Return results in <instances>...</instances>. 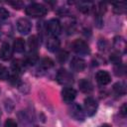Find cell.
I'll use <instances>...</instances> for the list:
<instances>
[{
  "mask_svg": "<svg viewBox=\"0 0 127 127\" xmlns=\"http://www.w3.org/2000/svg\"><path fill=\"white\" fill-rule=\"evenodd\" d=\"M26 14L28 16H31L33 18H38V17H43L47 14L48 10L47 8L40 3H32L26 7Z\"/></svg>",
  "mask_w": 127,
  "mask_h": 127,
  "instance_id": "obj_1",
  "label": "cell"
},
{
  "mask_svg": "<svg viewBox=\"0 0 127 127\" xmlns=\"http://www.w3.org/2000/svg\"><path fill=\"white\" fill-rule=\"evenodd\" d=\"M57 80L62 85L69 86L73 82V77H72V75H71V73L69 71H67L66 69H63L62 68L57 73Z\"/></svg>",
  "mask_w": 127,
  "mask_h": 127,
  "instance_id": "obj_2",
  "label": "cell"
},
{
  "mask_svg": "<svg viewBox=\"0 0 127 127\" xmlns=\"http://www.w3.org/2000/svg\"><path fill=\"white\" fill-rule=\"evenodd\" d=\"M47 31L53 37H58L62 32V25L58 19H51L47 22Z\"/></svg>",
  "mask_w": 127,
  "mask_h": 127,
  "instance_id": "obj_3",
  "label": "cell"
},
{
  "mask_svg": "<svg viewBox=\"0 0 127 127\" xmlns=\"http://www.w3.org/2000/svg\"><path fill=\"white\" fill-rule=\"evenodd\" d=\"M97 110V102L92 97H87L84 99L83 103V111L87 116H92L95 114Z\"/></svg>",
  "mask_w": 127,
  "mask_h": 127,
  "instance_id": "obj_4",
  "label": "cell"
},
{
  "mask_svg": "<svg viewBox=\"0 0 127 127\" xmlns=\"http://www.w3.org/2000/svg\"><path fill=\"white\" fill-rule=\"evenodd\" d=\"M69 111V115L74 119V120H77V121H83L84 120V117H85V113L82 109V107L77 104V103H72L68 109Z\"/></svg>",
  "mask_w": 127,
  "mask_h": 127,
  "instance_id": "obj_5",
  "label": "cell"
},
{
  "mask_svg": "<svg viewBox=\"0 0 127 127\" xmlns=\"http://www.w3.org/2000/svg\"><path fill=\"white\" fill-rule=\"evenodd\" d=\"M16 27L17 31L22 35H28L32 29L31 22L26 18H20L16 23Z\"/></svg>",
  "mask_w": 127,
  "mask_h": 127,
  "instance_id": "obj_6",
  "label": "cell"
},
{
  "mask_svg": "<svg viewBox=\"0 0 127 127\" xmlns=\"http://www.w3.org/2000/svg\"><path fill=\"white\" fill-rule=\"evenodd\" d=\"M72 50L77 54V55H87L89 54V47L88 45L82 41V40H75L73 43H72Z\"/></svg>",
  "mask_w": 127,
  "mask_h": 127,
  "instance_id": "obj_7",
  "label": "cell"
},
{
  "mask_svg": "<svg viewBox=\"0 0 127 127\" xmlns=\"http://www.w3.org/2000/svg\"><path fill=\"white\" fill-rule=\"evenodd\" d=\"M62 97L65 103H71L76 97V90L71 86H65L62 90Z\"/></svg>",
  "mask_w": 127,
  "mask_h": 127,
  "instance_id": "obj_8",
  "label": "cell"
},
{
  "mask_svg": "<svg viewBox=\"0 0 127 127\" xmlns=\"http://www.w3.org/2000/svg\"><path fill=\"white\" fill-rule=\"evenodd\" d=\"M13 48L9 43H3L0 49V59L2 61H9L13 56Z\"/></svg>",
  "mask_w": 127,
  "mask_h": 127,
  "instance_id": "obj_9",
  "label": "cell"
},
{
  "mask_svg": "<svg viewBox=\"0 0 127 127\" xmlns=\"http://www.w3.org/2000/svg\"><path fill=\"white\" fill-rule=\"evenodd\" d=\"M95 78H96V81L100 85H106L111 81V76H110L109 72L106 71V70L97 71L96 74H95Z\"/></svg>",
  "mask_w": 127,
  "mask_h": 127,
  "instance_id": "obj_10",
  "label": "cell"
},
{
  "mask_svg": "<svg viewBox=\"0 0 127 127\" xmlns=\"http://www.w3.org/2000/svg\"><path fill=\"white\" fill-rule=\"evenodd\" d=\"M60 46H61V42L60 40L58 39V37H53V36H50L47 40V49L52 52V53H55L57 51H59L60 49Z\"/></svg>",
  "mask_w": 127,
  "mask_h": 127,
  "instance_id": "obj_11",
  "label": "cell"
},
{
  "mask_svg": "<svg viewBox=\"0 0 127 127\" xmlns=\"http://www.w3.org/2000/svg\"><path fill=\"white\" fill-rule=\"evenodd\" d=\"M70 67L74 71H82L85 67V62L81 58H73L70 62Z\"/></svg>",
  "mask_w": 127,
  "mask_h": 127,
  "instance_id": "obj_12",
  "label": "cell"
},
{
  "mask_svg": "<svg viewBox=\"0 0 127 127\" xmlns=\"http://www.w3.org/2000/svg\"><path fill=\"white\" fill-rule=\"evenodd\" d=\"M113 46L118 51L117 53H125V50H126V42H125L124 38H122L120 36L119 37H115L114 38V42H113Z\"/></svg>",
  "mask_w": 127,
  "mask_h": 127,
  "instance_id": "obj_13",
  "label": "cell"
},
{
  "mask_svg": "<svg viewBox=\"0 0 127 127\" xmlns=\"http://www.w3.org/2000/svg\"><path fill=\"white\" fill-rule=\"evenodd\" d=\"M78 86H79V89H80L82 92H84V93H89V92H91L92 89H93L91 82H90L89 80L85 79V78H82V79L79 80Z\"/></svg>",
  "mask_w": 127,
  "mask_h": 127,
  "instance_id": "obj_14",
  "label": "cell"
},
{
  "mask_svg": "<svg viewBox=\"0 0 127 127\" xmlns=\"http://www.w3.org/2000/svg\"><path fill=\"white\" fill-rule=\"evenodd\" d=\"M13 51L16 53H23L25 51V42L22 38H17L13 42Z\"/></svg>",
  "mask_w": 127,
  "mask_h": 127,
  "instance_id": "obj_15",
  "label": "cell"
},
{
  "mask_svg": "<svg viewBox=\"0 0 127 127\" xmlns=\"http://www.w3.org/2000/svg\"><path fill=\"white\" fill-rule=\"evenodd\" d=\"M24 62L20 61V60H16L13 62L12 64V71H13V74H17L19 75L22 71H23V68H24Z\"/></svg>",
  "mask_w": 127,
  "mask_h": 127,
  "instance_id": "obj_16",
  "label": "cell"
},
{
  "mask_svg": "<svg viewBox=\"0 0 127 127\" xmlns=\"http://www.w3.org/2000/svg\"><path fill=\"white\" fill-rule=\"evenodd\" d=\"M53 65H54V62L50 58H44L39 63V69L47 70V69L51 68Z\"/></svg>",
  "mask_w": 127,
  "mask_h": 127,
  "instance_id": "obj_17",
  "label": "cell"
},
{
  "mask_svg": "<svg viewBox=\"0 0 127 127\" xmlns=\"http://www.w3.org/2000/svg\"><path fill=\"white\" fill-rule=\"evenodd\" d=\"M39 39L37 36H31L28 40V46L30 48V52H37V49L39 47Z\"/></svg>",
  "mask_w": 127,
  "mask_h": 127,
  "instance_id": "obj_18",
  "label": "cell"
},
{
  "mask_svg": "<svg viewBox=\"0 0 127 127\" xmlns=\"http://www.w3.org/2000/svg\"><path fill=\"white\" fill-rule=\"evenodd\" d=\"M10 25H1L0 26V38L3 40H6L7 38H9L12 35V28L8 30V28H10Z\"/></svg>",
  "mask_w": 127,
  "mask_h": 127,
  "instance_id": "obj_19",
  "label": "cell"
},
{
  "mask_svg": "<svg viewBox=\"0 0 127 127\" xmlns=\"http://www.w3.org/2000/svg\"><path fill=\"white\" fill-rule=\"evenodd\" d=\"M113 91L117 95H124L126 93V87L123 82H117L113 85Z\"/></svg>",
  "mask_w": 127,
  "mask_h": 127,
  "instance_id": "obj_20",
  "label": "cell"
},
{
  "mask_svg": "<svg viewBox=\"0 0 127 127\" xmlns=\"http://www.w3.org/2000/svg\"><path fill=\"white\" fill-rule=\"evenodd\" d=\"M38 62V54L37 52H30L25 59V64H35Z\"/></svg>",
  "mask_w": 127,
  "mask_h": 127,
  "instance_id": "obj_21",
  "label": "cell"
},
{
  "mask_svg": "<svg viewBox=\"0 0 127 127\" xmlns=\"http://www.w3.org/2000/svg\"><path fill=\"white\" fill-rule=\"evenodd\" d=\"M126 3L124 2H119V3H115L113 4V11L117 14H123L126 11Z\"/></svg>",
  "mask_w": 127,
  "mask_h": 127,
  "instance_id": "obj_22",
  "label": "cell"
},
{
  "mask_svg": "<svg viewBox=\"0 0 127 127\" xmlns=\"http://www.w3.org/2000/svg\"><path fill=\"white\" fill-rule=\"evenodd\" d=\"M9 71L8 68L2 64H0V79L1 80H6L9 78Z\"/></svg>",
  "mask_w": 127,
  "mask_h": 127,
  "instance_id": "obj_23",
  "label": "cell"
},
{
  "mask_svg": "<svg viewBox=\"0 0 127 127\" xmlns=\"http://www.w3.org/2000/svg\"><path fill=\"white\" fill-rule=\"evenodd\" d=\"M78 9L83 13H87L91 9V4L89 2H79L78 3Z\"/></svg>",
  "mask_w": 127,
  "mask_h": 127,
  "instance_id": "obj_24",
  "label": "cell"
},
{
  "mask_svg": "<svg viewBox=\"0 0 127 127\" xmlns=\"http://www.w3.org/2000/svg\"><path fill=\"white\" fill-rule=\"evenodd\" d=\"M114 71H115V74L118 75V76H121L125 73V66L124 64H122L121 63L116 64V66L114 67Z\"/></svg>",
  "mask_w": 127,
  "mask_h": 127,
  "instance_id": "obj_25",
  "label": "cell"
},
{
  "mask_svg": "<svg viewBox=\"0 0 127 127\" xmlns=\"http://www.w3.org/2000/svg\"><path fill=\"white\" fill-rule=\"evenodd\" d=\"M67 58H68V54H67V52H65V51H61L59 54H58V56H57V59H58V61L60 62V63H64L66 60H67Z\"/></svg>",
  "mask_w": 127,
  "mask_h": 127,
  "instance_id": "obj_26",
  "label": "cell"
},
{
  "mask_svg": "<svg viewBox=\"0 0 127 127\" xmlns=\"http://www.w3.org/2000/svg\"><path fill=\"white\" fill-rule=\"evenodd\" d=\"M110 61L115 64H118L121 63V58H120V54L119 53H114L110 56Z\"/></svg>",
  "mask_w": 127,
  "mask_h": 127,
  "instance_id": "obj_27",
  "label": "cell"
},
{
  "mask_svg": "<svg viewBox=\"0 0 127 127\" xmlns=\"http://www.w3.org/2000/svg\"><path fill=\"white\" fill-rule=\"evenodd\" d=\"M9 17V12L3 7H0V22L6 20Z\"/></svg>",
  "mask_w": 127,
  "mask_h": 127,
  "instance_id": "obj_28",
  "label": "cell"
},
{
  "mask_svg": "<svg viewBox=\"0 0 127 127\" xmlns=\"http://www.w3.org/2000/svg\"><path fill=\"white\" fill-rule=\"evenodd\" d=\"M95 11L98 15H102L105 11H106V5L104 3H99L98 4V8H95Z\"/></svg>",
  "mask_w": 127,
  "mask_h": 127,
  "instance_id": "obj_29",
  "label": "cell"
},
{
  "mask_svg": "<svg viewBox=\"0 0 127 127\" xmlns=\"http://www.w3.org/2000/svg\"><path fill=\"white\" fill-rule=\"evenodd\" d=\"M4 127H18V126L15 120H13L12 118H8L4 123Z\"/></svg>",
  "mask_w": 127,
  "mask_h": 127,
  "instance_id": "obj_30",
  "label": "cell"
},
{
  "mask_svg": "<svg viewBox=\"0 0 127 127\" xmlns=\"http://www.w3.org/2000/svg\"><path fill=\"white\" fill-rule=\"evenodd\" d=\"M10 5H12L14 7V9H20L23 7L24 3L23 2H20V1H16V2H9Z\"/></svg>",
  "mask_w": 127,
  "mask_h": 127,
  "instance_id": "obj_31",
  "label": "cell"
},
{
  "mask_svg": "<svg viewBox=\"0 0 127 127\" xmlns=\"http://www.w3.org/2000/svg\"><path fill=\"white\" fill-rule=\"evenodd\" d=\"M120 113L123 117H126L127 115V104L126 103H123V105L120 107Z\"/></svg>",
  "mask_w": 127,
  "mask_h": 127,
  "instance_id": "obj_32",
  "label": "cell"
},
{
  "mask_svg": "<svg viewBox=\"0 0 127 127\" xmlns=\"http://www.w3.org/2000/svg\"><path fill=\"white\" fill-rule=\"evenodd\" d=\"M100 127H111L110 125H108V124H103V125H101Z\"/></svg>",
  "mask_w": 127,
  "mask_h": 127,
  "instance_id": "obj_33",
  "label": "cell"
}]
</instances>
